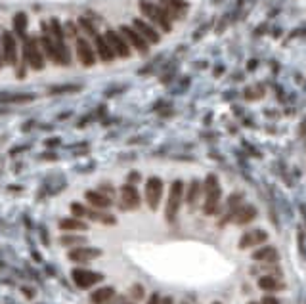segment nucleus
<instances>
[{
	"instance_id": "1",
	"label": "nucleus",
	"mask_w": 306,
	"mask_h": 304,
	"mask_svg": "<svg viewBox=\"0 0 306 304\" xmlns=\"http://www.w3.org/2000/svg\"><path fill=\"white\" fill-rule=\"evenodd\" d=\"M140 10H142V14L146 15L147 19H151L157 27H161L163 31H171V21H169V14L159 8V6H155V4H151V2H147V0H140Z\"/></svg>"
},
{
	"instance_id": "2",
	"label": "nucleus",
	"mask_w": 306,
	"mask_h": 304,
	"mask_svg": "<svg viewBox=\"0 0 306 304\" xmlns=\"http://www.w3.org/2000/svg\"><path fill=\"white\" fill-rule=\"evenodd\" d=\"M205 193H207V201L203 205L205 215H215V211L219 209V201H220V188H219V180L211 174L207 176V182H205Z\"/></svg>"
},
{
	"instance_id": "3",
	"label": "nucleus",
	"mask_w": 306,
	"mask_h": 304,
	"mask_svg": "<svg viewBox=\"0 0 306 304\" xmlns=\"http://www.w3.org/2000/svg\"><path fill=\"white\" fill-rule=\"evenodd\" d=\"M182 191H184V184L180 180H176L171 186V193H169V203H167V220L173 222L178 215L180 203H182Z\"/></svg>"
},
{
	"instance_id": "4",
	"label": "nucleus",
	"mask_w": 306,
	"mask_h": 304,
	"mask_svg": "<svg viewBox=\"0 0 306 304\" xmlns=\"http://www.w3.org/2000/svg\"><path fill=\"white\" fill-rule=\"evenodd\" d=\"M73 281L77 287H81V289H90L92 285H96V283H100L103 279L102 274H98V272H90V270H83V268H77L73 270Z\"/></svg>"
},
{
	"instance_id": "5",
	"label": "nucleus",
	"mask_w": 306,
	"mask_h": 304,
	"mask_svg": "<svg viewBox=\"0 0 306 304\" xmlns=\"http://www.w3.org/2000/svg\"><path fill=\"white\" fill-rule=\"evenodd\" d=\"M161 195H163V182H161V178H157V176H151L146 182V201L151 211L157 209V205L161 201Z\"/></svg>"
},
{
	"instance_id": "6",
	"label": "nucleus",
	"mask_w": 306,
	"mask_h": 304,
	"mask_svg": "<svg viewBox=\"0 0 306 304\" xmlns=\"http://www.w3.org/2000/svg\"><path fill=\"white\" fill-rule=\"evenodd\" d=\"M25 59H27V63H29L33 69H37V71H41L44 67V61H43V56L39 54V46H37V41L35 39H25Z\"/></svg>"
},
{
	"instance_id": "7",
	"label": "nucleus",
	"mask_w": 306,
	"mask_h": 304,
	"mask_svg": "<svg viewBox=\"0 0 306 304\" xmlns=\"http://www.w3.org/2000/svg\"><path fill=\"white\" fill-rule=\"evenodd\" d=\"M121 201H123V209L127 211H134L140 207V195L132 184H125L121 188Z\"/></svg>"
},
{
	"instance_id": "8",
	"label": "nucleus",
	"mask_w": 306,
	"mask_h": 304,
	"mask_svg": "<svg viewBox=\"0 0 306 304\" xmlns=\"http://www.w3.org/2000/svg\"><path fill=\"white\" fill-rule=\"evenodd\" d=\"M71 211H73L77 217H88V218H92V220L102 222V224H115V218L111 217V215H103V213H98V211H88V209H85V207L79 205V203H73V205H71Z\"/></svg>"
},
{
	"instance_id": "9",
	"label": "nucleus",
	"mask_w": 306,
	"mask_h": 304,
	"mask_svg": "<svg viewBox=\"0 0 306 304\" xmlns=\"http://www.w3.org/2000/svg\"><path fill=\"white\" fill-rule=\"evenodd\" d=\"M102 255L100 249H90V247H77L73 251H69V261L71 262H88L92 259H98Z\"/></svg>"
},
{
	"instance_id": "10",
	"label": "nucleus",
	"mask_w": 306,
	"mask_h": 304,
	"mask_svg": "<svg viewBox=\"0 0 306 304\" xmlns=\"http://www.w3.org/2000/svg\"><path fill=\"white\" fill-rule=\"evenodd\" d=\"M121 33H123V35H125V37L129 39V43H131L132 46H134V48L138 50V52H142V54H147L149 46H147L146 39H144V37H142V35H140L138 31L132 29V27H127V25H125V27H121Z\"/></svg>"
},
{
	"instance_id": "11",
	"label": "nucleus",
	"mask_w": 306,
	"mask_h": 304,
	"mask_svg": "<svg viewBox=\"0 0 306 304\" xmlns=\"http://www.w3.org/2000/svg\"><path fill=\"white\" fill-rule=\"evenodd\" d=\"M105 39H107V43L111 44V48H113V52H117L121 58H129L131 56V50H129V44L125 43L119 35H117L115 31H107L105 33Z\"/></svg>"
},
{
	"instance_id": "12",
	"label": "nucleus",
	"mask_w": 306,
	"mask_h": 304,
	"mask_svg": "<svg viewBox=\"0 0 306 304\" xmlns=\"http://www.w3.org/2000/svg\"><path fill=\"white\" fill-rule=\"evenodd\" d=\"M77 54H79V59H81V63L85 67H92L96 63V58H94V52H92L90 44L87 41H83V39L77 41Z\"/></svg>"
},
{
	"instance_id": "13",
	"label": "nucleus",
	"mask_w": 306,
	"mask_h": 304,
	"mask_svg": "<svg viewBox=\"0 0 306 304\" xmlns=\"http://www.w3.org/2000/svg\"><path fill=\"white\" fill-rule=\"evenodd\" d=\"M268 239V235L266 232L262 230H251L247 232L243 237H241V241H239V249H249V247H255V245H261Z\"/></svg>"
},
{
	"instance_id": "14",
	"label": "nucleus",
	"mask_w": 306,
	"mask_h": 304,
	"mask_svg": "<svg viewBox=\"0 0 306 304\" xmlns=\"http://www.w3.org/2000/svg\"><path fill=\"white\" fill-rule=\"evenodd\" d=\"M2 41H4V58H6V61L10 65H15V61H17V50H15V41L14 37H12V33L10 31H4Z\"/></svg>"
},
{
	"instance_id": "15",
	"label": "nucleus",
	"mask_w": 306,
	"mask_h": 304,
	"mask_svg": "<svg viewBox=\"0 0 306 304\" xmlns=\"http://www.w3.org/2000/svg\"><path fill=\"white\" fill-rule=\"evenodd\" d=\"M134 27H136V31H138L146 41H149V43H159V33L153 29L151 25L144 23L142 19H134Z\"/></svg>"
},
{
	"instance_id": "16",
	"label": "nucleus",
	"mask_w": 306,
	"mask_h": 304,
	"mask_svg": "<svg viewBox=\"0 0 306 304\" xmlns=\"http://www.w3.org/2000/svg\"><path fill=\"white\" fill-rule=\"evenodd\" d=\"M85 197H87V201L90 203L92 207H96V209H107V207H111V199L102 195L100 191H87Z\"/></svg>"
},
{
	"instance_id": "17",
	"label": "nucleus",
	"mask_w": 306,
	"mask_h": 304,
	"mask_svg": "<svg viewBox=\"0 0 306 304\" xmlns=\"http://www.w3.org/2000/svg\"><path fill=\"white\" fill-rule=\"evenodd\" d=\"M96 48H98V54H100V58H102L103 61H111L113 56H115L111 44L107 43L105 37H96Z\"/></svg>"
},
{
	"instance_id": "18",
	"label": "nucleus",
	"mask_w": 306,
	"mask_h": 304,
	"mask_svg": "<svg viewBox=\"0 0 306 304\" xmlns=\"http://www.w3.org/2000/svg\"><path fill=\"white\" fill-rule=\"evenodd\" d=\"M113 297H115V289L113 287H102V289L94 291L90 295V301L94 304H107Z\"/></svg>"
},
{
	"instance_id": "19",
	"label": "nucleus",
	"mask_w": 306,
	"mask_h": 304,
	"mask_svg": "<svg viewBox=\"0 0 306 304\" xmlns=\"http://www.w3.org/2000/svg\"><path fill=\"white\" fill-rule=\"evenodd\" d=\"M255 217H257V209L255 207H243V209H239V211L233 213L232 220L233 224H247Z\"/></svg>"
},
{
	"instance_id": "20",
	"label": "nucleus",
	"mask_w": 306,
	"mask_h": 304,
	"mask_svg": "<svg viewBox=\"0 0 306 304\" xmlns=\"http://www.w3.org/2000/svg\"><path fill=\"white\" fill-rule=\"evenodd\" d=\"M59 230L63 232H75V230H87V224L79 218H65V220H59Z\"/></svg>"
},
{
	"instance_id": "21",
	"label": "nucleus",
	"mask_w": 306,
	"mask_h": 304,
	"mask_svg": "<svg viewBox=\"0 0 306 304\" xmlns=\"http://www.w3.org/2000/svg\"><path fill=\"white\" fill-rule=\"evenodd\" d=\"M253 259L255 261H264V262H276L277 261V251L274 247H262L261 251H257L255 255H253Z\"/></svg>"
},
{
	"instance_id": "22",
	"label": "nucleus",
	"mask_w": 306,
	"mask_h": 304,
	"mask_svg": "<svg viewBox=\"0 0 306 304\" xmlns=\"http://www.w3.org/2000/svg\"><path fill=\"white\" fill-rule=\"evenodd\" d=\"M259 287L264 291H279V289H283L285 285L279 281V279H276V277H270V275H264V277H261L259 279Z\"/></svg>"
},
{
	"instance_id": "23",
	"label": "nucleus",
	"mask_w": 306,
	"mask_h": 304,
	"mask_svg": "<svg viewBox=\"0 0 306 304\" xmlns=\"http://www.w3.org/2000/svg\"><path fill=\"white\" fill-rule=\"evenodd\" d=\"M161 2L165 4V12H167L169 15L180 14V12H184V10L188 8L184 0H161Z\"/></svg>"
},
{
	"instance_id": "24",
	"label": "nucleus",
	"mask_w": 306,
	"mask_h": 304,
	"mask_svg": "<svg viewBox=\"0 0 306 304\" xmlns=\"http://www.w3.org/2000/svg\"><path fill=\"white\" fill-rule=\"evenodd\" d=\"M33 100H35L33 94H4V96H0L2 103H27Z\"/></svg>"
},
{
	"instance_id": "25",
	"label": "nucleus",
	"mask_w": 306,
	"mask_h": 304,
	"mask_svg": "<svg viewBox=\"0 0 306 304\" xmlns=\"http://www.w3.org/2000/svg\"><path fill=\"white\" fill-rule=\"evenodd\" d=\"M14 29L19 37H25V29H27V15L23 12L14 15Z\"/></svg>"
},
{
	"instance_id": "26",
	"label": "nucleus",
	"mask_w": 306,
	"mask_h": 304,
	"mask_svg": "<svg viewBox=\"0 0 306 304\" xmlns=\"http://www.w3.org/2000/svg\"><path fill=\"white\" fill-rule=\"evenodd\" d=\"M199 191H201L199 182H197V180L191 182L190 186H188V193H186V203H188V205H195L197 197H199Z\"/></svg>"
},
{
	"instance_id": "27",
	"label": "nucleus",
	"mask_w": 306,
	"mask_h": 304,
	"mask_svg": "<svg viewBox=\"0 0 306 304\" xmlns=\"http://www.w3.org/2000/svg\"><path fill=\"white\" fill-rule=\"evenodd\" d=\"M85 241H87L85 237H61V239H59L61 245H81V243H85Z\"/></svg>"
},
{
	"instance_id": "28",
	"label": "nucleus",
	"mask_w": 306,
	"mask_h": 304,
	"mask_svg": "<svg viewBox=\"0 0 306 304\" xmlns=\"http://www.w3.org/2000/svg\"><path fill=\"white\" fill-rule=\"evenodd\" d=\"M75 90H79V87H54L50 92L52 94H59V92H75Z\"/></svg>"
},
{
	"instance_id": "29",
	"label": "nucleus",
	"mask_w": 306,
	"mask_h": 304,
	"mask_svg": "<svg viewBox=\"0 0 306 304\" xmlns=\"http://www.w3.org/2000/svg\"><path fill=\"white\" fill-rule=\"evenodd\" d=\"M81 25L85 27V31H87L88 35H96V31H94V25L88 21V19H85V17H81Z\"/></svg>"
},
{
	"instance_id": "30",
	"label": "nucleus",
	"mask_w": 306,
	"mask_h": 304,
	"mask_svg": "<svg viewBox=\"0 0 306 304\" xmlns=\"http://www.w3.org/2000/svg\"><path fill=\"white\" fill-rule=\"evenodd\" d=\"M142 297H144V287L136 285V287H134V299H142Z\"/></svg>"
},
{
	"instance_id": "31",
	"label": "nucleus",
	"mask_w": 306,
	"mask_h": 304,
	"mask_svg": "<svg viewBox=\"0 0 306 304\" xmlns=\"http://www.w3.org/2000/svg\"><path fill=\"white\" fill-rule=\"evenodd\" d=\"M261 304H281V303H279L277 299H274V297H264Z\"/></svg>"
},
{
	"instance_id": "32",
	"label": "nucleus",
	"mask_w": 306,
	"mask_h": 304,
	"mask_svg": "<svg viewBox=\"0 0 306 304\" xmlns=\"http://www.w3.org/2000/svg\"><path fill=\"white\" fill-rule=\"evenodd\" d=\"M147 304H159V297H157V295H151V299H149V303Z\"/></svg>"
},
{
	"instance_id": "33",
	"label": "nucleus",
	"mask_w": 306,
	"mask_h": 304,
	"mask_svg": "<svg viewBox=\"0 0 306 304\" xmlns=\"http://www.w3.org/2000/svg\"><path fill=\"white\" fill-rule=\"evenodd\" d=\"M161 304H173V299H171V297H167V299H163V301H161Z\"/></svg>"
},
{
	"instance_id": "34",
	"label": "nucleus",
	"mask_w": 306,
	"mask_h": 304,
	"mask_svg": "<svg viewBox=\"0 0 306 304\" xmlns=\"http://www.w3.org/2000/svg\"><path fill=\"white\" fill-rule=\"evenodd\" d=\"M251 304H257V303H251Z\"/></svg>"
}]
</instances>
